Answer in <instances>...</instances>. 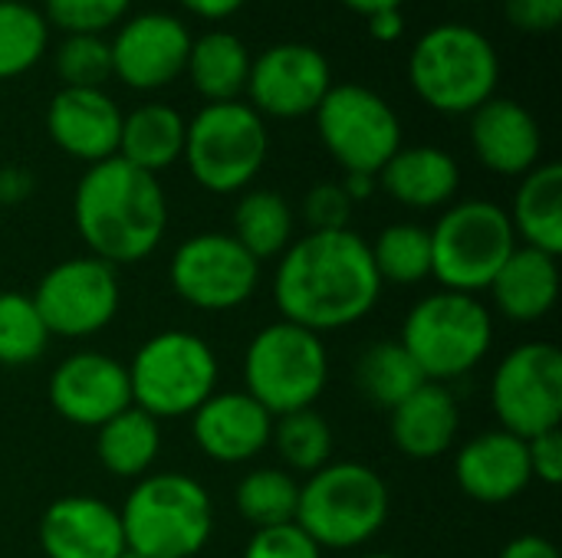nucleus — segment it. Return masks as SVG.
Returning a JSON list of instances; mask_svg holds the SVG:
<instances>
[{
	"mask_svg": "<svg viewBox=\"0 0 562 558\" xmlns=\"http://www.w3.org/2000/svg\"><path fill=\"white\" fill-rule=\"evenodd\" d=\"M369 240L346 230H306L273 270V303L283 322L316 335L362 322L382 299Z\"/></svg>",
	"mask_w": 562,
	"mask_h": 558,
	"instance_id": "1",
	"label": "nucleus"
},
{
	"mask_svg": "<svg viewBox=\"0 0 562 558\" xmlns=\"http://www.w3.org/2000/svg\"><path fill=\"white\" fill-rule=\"evenodd\" d=\"M72 224L89 257L109 266L148 260L168 234V194L161 181L128 161L89 164L72 191Z\"/></svg>",
	"mask_w": 562,
	"mask_h": 558,
	"instance_id": "2",
	"label": "nucleus"
},
{
	"mask_svg": "<svg viewBox=\"0 0 562 558\" xmlns=\"http://www.w3.org/2000/svg\"><path fill=\"white\" fill-rule=\"evenodd\" d=\"M389 483L359 460H329L303 477L296 526L326 553H352L369 546L389 523Z\"/></svg>",
	"mask_w": 562,
	"mask_h": 558,
	"instance_id": "3",
	"label": "nucleus"
},
{
	"mask_svg": "<svg viewBox=\"0 0 562 558\" xmlns=\"http://www.w3.org/2000/svg\"><path fill=\"white\" fill-rule=\"evenodd\" d=\"M415 95L441 115H471L501 86V56L487 33L471 23H438L408 53Z\"/></svg>",
	"mask_w": 562,
	"mask_h": 558,
	"instance_id": "4",
	"label": "nucleus"
},
{
	"mask_svg": "<svg viewBox=\"0 0 562 558\" xmlns=\"http://www.w3.org/2000/svg\"><path fill=\"white\" fill-rule=\"evenodd\" d=\"M125 549L145 558H194L214 533V500L194 477L161 470L135 480L119 506Z\"/></svg>",
	"mask_w": 562,
	"mask_h": 558,
	"instance_id": "5",
	"label": "nucleus"
},
{
	"mask_svg": "<svg viewBox=\"0 0 562 558\" xmlns=\"http://www.w3.org/2000/svg\"><path fill=\"white\" fill-rule=\"evenodd\" d=\"M398 342L425 382L451 385L468 378L494 349V312L481 296L438 289L422 296L402 322Z\"/></svg>",
	"mask_w": 562,
	"mask_h": 558,
	"instance_id": "6",
	"label": "nucleus"
},
{
	"mask_svg": "<svg viewBox=\"0 0 562 558\" xmlns=\"http://www.w3.org/2000/svg\"><path fill=\"white\" fill-rule=\"evenodd\" d=\"M128 385L132 405L155 421L191 418L221 382V362L214 345L188 329L155 332L132 355Z\"/></svg>",
	"mask_w": 562,
	"mask_h": 558,
	"instance_id": "7",
	"label": "nucleus"
},
{
	"mask_svg": "<svg viewBox=\"0 0 562 558\" xmlns=\"http://www.w3.org/2000/svg\"><path fill=\"white\" fill-rule=\"evenodd\" d=\"M270 155V128L244 99L204 102L188 118L184 155L188 174L207 194H244L263 171Z\"/></svg>",
	"mask_w": 562,
	"mask_h": 558,
	"instance_id": "8",
	"label": "nucleus"
},
{
	"mask_svg": "<svg viewBox=\"0 0 562 558\" xmlns=\"http://www.w3.org/2000/svg\"><path fill=\"white\" fill-rule=\"evenodd\" d=\"M431 234V276L441 289L481 296L520 247L507 207L484 197L448 204Z\"/></svg>",
	"mask_w": 562,
	"mask_h": 558,
	"instance_id": "9",
	"label": "nucleus"
},
{
	"mask_svg": "<svg viewBox=\"0 0 562 558\" xmlns=\"http://www.w3.org/2000/svg\"><path fill=\"white\" fill-rule=\"evenodd\" d=\"M329 385V352L323 335L293 326H263L244 352V391L273 418L316 408Z\"/></svg>",
	"mask_w": 562,
	"mask_h": 558,
	"instance_id": "10",
	"label": "nucleus"
},
{
	"mask_svg": "<svg viewBox=\"0 0 562 558\" xmlns=\"http://www.w3.org/2000/svg\"><path fill=\"white\" fill-rule=\"evenodd\" d=\"M316 135L342 174H379L405 145L402 118L385 95L362 82H339L313 112Z\"/></svg>",
	"mask_w": 562,
	"mask_h": 558,
	"instance_id": "11",
	"label": "nucleus"
},
{
	"mask_svg": "<svg viewBox=\"0 0 562 558\" xmlns=\"http://www.w3.org/2000/svg\"><path fill=\"white\" fill-rule=\"evenodd\" d=\"M260 263L224 230H204L181 240L168 263L171 289L201 312H234L254 299Z\"/></svg>",
	"mask_w": 562,
	"mask_h": 558,
	"instance_id": "12",
	"label": "nucleus"
},
{
	"mask_svg": "<svg viewBox=\"0 0 562 558\" xmlns=\"http://www.w3.org/2000/svg\"><path fill=\"white\" fill-rule=\"evenodd\" d=\"M491 408L501 431L524 441L557 431L562 421V352L553 342L510 349L491 375Z\"/></svg>",
	"mask_w": 562,
	"mask_h": 558,
	"instance_id": "13",
	"label": "nucleus"
},
{
	"mask_svg": "<svg viewBox=\"0 0 562 558\" xmlns=\"http://www.w3.org/2000/svg\"><path fill=\"white\" fill-rule=\"evenodd\" d=\"M30 296L49 335L92 339L115 322L122 306V283L115 266L86 253L53 263Z\"/></svg>",
	"mask_w": 562,
	"mask_h": 558,
	"instance_id": "14",
	"label": "nucleus"
},
{
	"mask_svg": "<svg viewBox=\"0 0 562 558\" xmlns=\"http://www.w3.org/2000/svg\"><path fill=\"white\" fill-rule=\"evenodd\" d=\"M333 66L310 43H273L250 62L244 102L260 118L293 122L313 115L333 89Z\"/></svg>",
	"mask_w": 562,
	"mask_h": 558,
	"instance_id": "15",
	"label": "nucleus"
},
{
	"mask_svg": "<svg viewBox=\"0 0 562 558\" xmlns=\"http://www.w3.org/2000/svg\"><path fill=\"white\" fill-rule=\"evenodd\" d=\"M191 30L181 16L165 10L128 13L109 36L112 76L135 92H158L184 76L191 53Z\"/></svg>",
	"mask_w": 562,
	"mask_h": 558,
	"instance_id": "16",
	"label": "nucleus"
},
{
	"mask_svg": "<svg viewBox=\"0 0 562 558\" xmlns=\"http://www.w3.org/2000/svg\"><path fill=\"white\" fill-rule=\"evenodd\" d=\"M46 398L66 424L95 431L132 408L128 368L105 352H72L53 368Z\"/></svg>",
	"mask_w": 562,
	"mask_h": 558,
	"instance_id": "17",
	"label": "nucleus"
},
{
	"mask_svg": "<svg viewBox=\"0 0 562 558\" xmlns=\"http://www.w3.org/2000/svg\"><path fill=\"white\" fill-rule=\"evenodd\" d=\"M468 141L474 158L497 178H524L543 158V128L537 115L507 95L487 99L468 115Z\"/></svg>",
	"mask_w": 562,
	"mask_h": 558,
	"instance_id": "18",
	"label": "nucleus"
},
{
	"mask_svg": "<svg viewBox=\"0 0 562 558\" xmlns=\"http://www.w3.org/2000/svg\"><path fill=\"white\" fill-rule=\"evenodd\" d=\"M191 434L198 451L224 467L257 460L273 437V414L247 391H214L194 414Z\"/></svg>",
	"mask_w": 562,
	"mask_h": 558,
	"instance_id": "19",
	"label": "nucleus"
},
{
	"mask_svg": "<svg viewBox=\"0 0 562 558\" xmlns=\"http://www.w3.org/2000/svg\"><path fill=\"white\" fill-rule=\"evenodd\" d=\"M36 539L46 558H122L128 553L119 510L89 493L53 500L40 516Z\"/></svg>",
	"mask_w": 562,
	"mask_h": 558,
	"instance_id": "20",
	"label": "nucleus"
},
{
	"mask_svg": "<svg viewBox=\"0 0 562 558\" xmlns=\"http://www.w3.org/2000/svg\"><path fill=\"white\" fill-rule=\"evenodd\" d=\"M122 115L125 112L105 89L59 86V92L46 105V135L63 155L89 168L119 155Z\"/></svg>",
	"mask_w": 562,
	"mask_h": 558,
	"instance_id": "21",
	"label": "nucleus"
},
{
	"mask_svg": "<svg viewBox=\"0 0 562 558\" xmlns=\"http://www.w3.org/2000/svg\"><path fill=\"white\" fill-rule=\"evenodd\" d=\"M454 480L461 493L474 503H514L533 483L527 441L501 428L464 441L454 454Z\"/></svg>",
	"mask_w": 562,
	"mask_h": 558,
	"instance_id": "22",
	"label": "nucleus"
},
{
	"mask_svg": "<svg viewBox=\"0 0 562 558\" xmlns=\"http://www.w3.org/2000/svg\"><path fill=\"white\" fill-rule=\"evenodd\" d=\"M461 434V405L451 385L425 382L389 411V437L408 460H438L454 451Z\"/></svg>",
	"mask_w": 562,
	"mask_h": 558,
	"instance_id": "23",
	"label": "nucleus"
},
{
	"mask_svg": "<svg viewBox=\"0 0 562 558\" xmlns=\"http://www.w3.org/2000/svg\"><path fill=\"white\" fill-rule=\"evenodd\" d=\"M379 187L408 210H445L461 187L458 158L438 145H402L375 174Z\"/></svg>",
	"mask_w": 562,
	"mask_h": 558,
	"instance_id": "24",
	"label": "nucleus"
},
{
	"mask_svg": "<svg viewBox=\"0 0 562 558\" xmlns=\"http://www.w3.org/2000/svg\"><path fill=\"white\" fill-rule=\"evenodd\" d=\"M487 293L501 319L514 326H537L557 309L560 263L553 253L517 247L487 286Z\"/></svg>",
	"mask_w": 562,
	"mask_h": 558,
	"instance_id": "25",
	"label": "nucleus"
},
{
	"mask_svg": "<svg viewBox=\"0 0 562 558\" xmlns=\"http://www.w3.org/2000/svg\"><path fill=\"white\" fill-rule=\"evenodd\" d=\"M188 118L168 102H142L122 115L119 158L138 171L161 174L175 168L184 155Z\"/></svg>",
	"mask_w": 562,
	"mask_h": 558,
	"instance_id": "26",
	"label": "nucleus"
},
{
	"mask_svg": "<svg viewBox=\"0 0 562 558\" xmlns=\"http://www.w3.org/2000/svg\"><path fill=\"white\" fill-rule=\"evenodd\" d=\"M510 224L520 247L543 253H562V168L557 161H540L520 178L510 204Z\"/></svg>",
	"mask_w": 562,
	"mask_h": 558,
	"instance_id": "27",
	"label": "nucleus"
},
{
	"mask_svg": "<svg viewBox=\"0 0 562 558\" xmlns=\"http://www.w3.org/2000/svg\"><path fill=\"white\" fill-rule=\"evenodd\" d=\"M250 62L254 56L247 43L237 33L217 26V30L194 36L184 76L191 79L194 92L204 102H237L247 92Z\"/></svg>",
	"mask_w": 562,
	"mask_h": 558,
	"instance_id": "28",
	"label": "nucleus"
},
{
	"mask_svg": "<svg viewBox=\"0 0 562 558\" xmlns=\"http://www.w3.org/2000/svg\"><path fill=\"white\" fill-rule=\"evenodd\" d=\"M231 237L257 263L280 260L296 240V210L273 187H247L244 194H237Z\"/></svg>",
	"mask_w": 562,
	"mask_h": 558,
	"instance_id": "29",
	"label": "nucleus"
},
{
	"mask_svg": "<svg viewBox=\"0 0 562 558\" xmlns=\"http://www.w3.org/2000/svg\"><path fill=\"white\" fill-rule=\"evenodd\" d=\"M161 454V421L142 408H125L102 428H95V457L105 474L119 480H142L151 474Z\"/></svg>",
	"mask_w": 562,
	"mask_h": 558,
	"instance_id": "30",
	"label": "nucleus"
},
{
	"mask_svg": "<svg viewBox=\"0 0 562 558\" xmlns=\"http://www.w3.org/2000/svg\"><path fill=\"white\" fill-rule=\"evenodd\" d=\"M356 388L359 395L382 411H392L402 405L415 388L425 385V375L418 372L415 358L405 352L398 339H382L362 349L356 358Z\"/></svg>",
	"mask_w": 562,
	"mask_h": 558,
	"instance_id": "31",
	"label": "nucleus"
},
{
	"mask_svg": "<svg viewBox=\"0 0 562 558\" xmlns=\"http://www.w3.org/2000/svg\"><path fill=\"white\" fill-rule=\"evenodd\" d=\"M277 457L283 460V470L293 477H310L323 470L333 460V428L316 408L290 411L273 418V437H270Z\"/></svg>",
	"mask_w": 562,
	"mask_h": 558,
	"instance_id": "32",
	"label": "nucleus"
},
{
	"mask_svg": "<svg viewBox=\"0 0 562 558\" xmlns=\"http://www.w3.org/2000/svg\"><path fill=\"white\" fill-rule=\"evenodd\" d=\"M369 250L382 286H418L431 280V234L422 224H389L375 240H369Z\"/></svg>",
	"mask_w": 562,
	"mask_h": 558,
	"instance_id": "33",
	"label": "nucleus"
},
{
	"mask_svg": "<svg viewBox=\"0 0 562 558\" xmlns=\"http://www.w3.org/2000/svg\"><path fill=\"white\" fill-rule=\"evenodd\" d=\"M49 23L30 0H0V82L26 76L49 49Z\"/></svg>",
	"mask_w": 562,
	"mask_h": 558,
	"instance_id": "34",
	"label": "nucleus"
},
{
	"mask_svg": "<svg viewBox=\"0 0 562 558\" xmlns=\"http://www.w3.org/2000/svg\"><path fill=\"white\" fill-rule=\"evenodd\" d=\"M296 503H300V480L283 467L247 470L234 490V506L240 520H247L254 529L293 523Z\"/></svg>",
	"mask_w": 562,
	"mask_h": 558,
	"instance_id": "35",
	"label": "nucleus"
},
{
	"mask_svg": "<svg viewBox=\"0 0 562 558\" xmlns=\"http://www.w3.org/2000/svg\"><path fill=\"white\" fill-rule=\"evenodd\" d=\"M49 329L30 293H0V365L23 368L49 349Z\"/></svg>",
	"mask_w": 562,
	"mask_h": 558,
	"instance_id": "36",
	"label": "nucleus"
},
{
	"mask_svg": "<svg viewBox=\"0 0 562 558\" xmlns=\"http://www.w3.org/2000/svg\"><path fill=\"white\" fill-rule=\"evenodd\" d=\"M53 69L63 89H102L112 79L109 36H89V33L63 36L53 53Z\"/></svg>",
	"mask_w": 562,
	"mask_h": 558,
	"instance_id": "37",
	"label": "nucleus"
},
{
	"mask_svg": "<svg viewBox=\"0 0 562 558\" xmlns=\"http://www.w3.org/2000/svg\"><path fill=\"white\" fill-rule=\"evenodd\" d=\"M40 10L49 30H59L63 36H109L132 13V0H43Z\"/></svg>",
	"mask_w": 562,
	"mask_h": 558,
	"instance_id": "38",
	"label": "nucleus"
},
{
	"mask_svg": "<svg viewBox=\"0 0 562 558\" xmlns=\"http://www.w3.org/2000/svg\"><path fill=\"white\" fill-rule=\"evenodd\" d=\"M356 204L346 197L339 181H319L303 197V220L310 230H346Z\"/></svg>",
	"mask_w": 562,
	"mask_h": 558,
	"instance_id": "39",
	"label": "nucleus"
},
{
	"mask_svg": "<svg viewBox=\"0 0 562 558\" xmlns=\"http://www.w3.org/2000/svg\"><path fill=\"white\" fill-rule=\"evenodd\" d=\"M244 558H323V549L296 523H283L254 529L244 546Z\"/></svg>",
	"mask_w": 562,
	"mask_h": 558,
	"instance_id": "40",
	"label": "nucleus"
},
{
	"mask_svg": "<svg viewBox=\"0 0 562 558\" xmlns=\"http://www.w3.org/2000/svg\"><path fill=\"white\" fill-rule=\"evenodd\" d=\"M504 13L524 33H550L562 23V0H504Z\"/></svg>",
	"mask_w": 562,
	"mask_h": 558,
	"instance_id": "41",
	"label": "nucleus"
},
{
	"mask_svg": "<svg viewBox=\"0 0 562 558\" xmlns=\"http://www.w3.org/2000/svg\"><path fill=\"white\" fill-rule=\"evenodd\" d=\"M527 457H530V474L533 480L547 487H560L562 480V431H547L527 441Z\"/></svg>",
	"mask_w": 562,
	"mask_h": 558,
	"instance_id": "42",
	"label": "nucleus"
},
{
	"mask_svg": "<svg viewBox=\"0 0 562 558\" xmlns=\"http://www.w3.org/2000/svg\"><path fill=\"white\" fill-rule=\"evenodd\" d=\"M366 30L375 43L382 46H392L405 36V16H402V7L395 10H379L372 16H366Z\"/></svg>",
	"mask_w": 562,
	"mask_h": 558,
	"instance_id": "43",
	"label": "nucleus"
},
{
	"mask_svg": "<svg viewBox=\"0 0 562 558\" xmlns=\"http://www.w3.org/2000/svg\"><path fill=\"white\" fill-rule=\"evenodd\" d=\"M36 187V178L20 168V164H10L0 171V204H23Z\"/></svg>",
	"mask_w": 562,
	"mask_h": 558,
	"instance_id": "44",
	"label": "nucleus"
},
{
	"mask_svg": "<svg viewBox=\"0 0 562 558\" xmlns=\"http://www.w3.org/2000/svg\"><path fill=\"white\" fill-rule=\"evenodd\" d=\"M497 558H560V549H557L547 536L527 533V536L510 539V543L501 549V556Z\"/></svg>",
	"mask_w": 562,
	"mask_h": 558,
	"instance_id": "45",
	"label": "nucleus"
},
{
	"mask_svg": "<svg viewBox=\"0 0 562 558\" xmlns=\"http://www.w3.org/2000/svg\"><path fill=\"white\" fill-rule=\"evenodd\" d=\"M191 16L207 20V23H224L227 16H234L247 0H178Z\"/></svg>",
	"mask_w": 562,
	"mask_h": 558,
	"instance_id": "46",
	"label": "nucleus"
},
{
	"mask_svg": "<svg viewBox=\"0 0 562 558\" xmlns=\"http://www.w3.org/2000/svg\"><path fill=\"white\" fill-rule=\"evenodd\" d=\"M342 191H346V197L352 201V204H362V201H369L375 191H379V181H375V174H342Z\"/></svg>",
	"mask_w": 562,
	"mask_h": 558,
	"instance_id": "47",
	"label": "nucleus"
},
{
	"mask_svg": "<svg viewBox=\"0 0 562 558\" xmlns=\"http://www.w3.org/2000/svg\"><path fill=\"white\" fill-rule=\"evenodd\" d=\"M342 7H349V10H356L359 16H372V13H379V10H395V7H402L405 0H339Z\"/></svg>",
	"mask_w": 562,
	"mask_h": 558,
	"instance_id": "48",
	"label": "nucleus"
},
{
	"mask_svg": "<svg viewBox=\"0 0 562 558\" xmlns=\"http://www.w3.org/2000/svg\"><path fill=\"white\" fill-rule=\"evenodd\" d=\"M359 558H398V556H389V553H372V556H359Z\"/></svg>",
	"mask_w": 562,
	"mask_h": 558,
	"instance_id": "49",
	"label": "nucleus"
},
{
	"mask_svg": "<svg viewBox=\"0 0 562 558\" xmlns=\"http://www.w3.org/2000/svg\"><path fill=\"white\" fill-rule=\"evenodd\" d=\"M122 558H145V556H135V553H125V556Z\"/></svg>",
	"mask_w": 562,
	"mask_h": 558,
	"instance_id": "50",
	"label": "nucleus"
}]
</instances>
